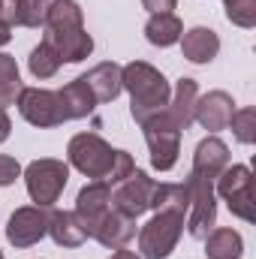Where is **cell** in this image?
Instances as JSON below:
<instances>
[{
    "label": "cell",
    "instance_id": "484cf974",
    "mask_svg": "<svg viewBox=\"0 0 256 259\" xmlns=\"http://www.w3.org/2000/svg\"><path fill=\"white\" fill-rule=\"evenodd\" d=\"M223 6H226V18L235 27L244 30L256 27V0H223Z\"/></svg>",
    "mask_w": 256,
    "mask_h": 259
},
{
    "label": "cell",
    "instance_id": "603a6c76",
    "mask_svg": "<svg viewBox=\"0 0 256 259\" xmlns=\"http://www.w3.org/2000/svg\"><path fill=\"white\" fill-rule=\"evenodd\" d=\"M27 66H30V72H33L36 78H52V75L61 69V58H58V52H55V49L42 39V42L30 52Z\"/></svg>",
    "mask_w": 256,
    "mask_h": 259
},
{
    "label": "cell",
    "instance_id": "8992f818",
    "mask_svg": "<svg viewBox=\"0 0 256 259\" xmlns=\"http://www.w3.org/2000/svg\"><path fill=\"white\" fill-rule=\"evenodd\" d=\"M66 181H69V166H66L64 160H55V157L33 160L24 169L27 193H30V199L39 208H52L61 199V193L66 190Z\"/></svg>",
    "mask_w": 256,
    "mask_h": 259
},
{
    "label": "cell",
    "instance_id": "2e32d148",
    "mask_svg": "<svg viewBox=\"0 0 256 259\" xmlns=\"http://www.w3.org/2000/svg\"><path fill=\"white\" fill-rule=\"evenodd\" d=\"M81 78L88 81V88H91V94H94L97 103H112V100H118V94L124 91V88H121V66L115 64V61L97 64L94 69H88Z\"/></svg>",
    "mask_w": 256,
    "mask_h": 259
},
{
    "label": "cell",
    "instance_id": "f546056e",
    "mask_svg": "<svg viewBox=\"0 0 256 259\" xmlns=\"http://www.w3.org/2000/svg\"><path fill=\"white\" fill-rule=\"evenodd\" d=\"M9 130H12V121H9V115L0 109V142H6V139H9Z\"/></svg>",
    "mask_w": 256,
    "mask_h": 259
},
{
    "label": "cell",
    "instance_id": "1f68e13d",
    "mask_svg": "<svg viewBox=\"0 0 256 259\" xmlns=\"http://www.w3.org/2000/svg\"><path fill=\"white\" fill-rule=\"evenodd\" d=\"M9 30H12L9 24H0V49H3V46H6V42L12 39V33H9Z\"/></svg>",
    "mask_w": 256,
    "mask_h": 259
},
{
    "label": "cell",
    "instance_id": "8fae6325",
    "mask_svg": "<svg viewBox=\"0 0 256 259\" xmlns=\"http://www.w3.org/2000/svg\"><path fill=\"white\" fill-rule=\"evenodd\" d=\"M49 208H39V205H24V208H15L9 223H6V238L9 244L15 247H33L36 241H42L49 235Z\"/></svg>",
    "mask_w": 256,
    "mask_h": 259
},
{
    "label": "cell",
    "instance_id": "ffe728a7",
    "mask_svg": "<svg viewBox=\"0 0 256 259\" xmlns=\"http://www.w3.org/2000/svg\"><path fill=\"white\" fill-rule=\"evenodd\" d=\"M184 33V24L175 12H160V15H151L148 24H145V36L151 46H160V49H169L181 39Z\"/></svg>",
    "mask_w": 256,
    "mask_h": 259
},
{
    "label": "cell",
    "instance_id": "d6986e66",
    "mask_svg": "<svg viewBox=\"0 0 256 259\" xmlns=\"http://www.w3.org/2000/svg\"><path fill=\"white\" fill-rule=\"evenodd\" d=\"M49 235L55 238L58 247H81L88 238L75 211H52L49 214Z\"/></svg>",
    "mask_w": 256,
    "mask_h": 259
},
{
    "label": "cell",
    "instance_id": "f1b7e54d",
    "mask_svg": "<svg viewBox=\"0 0 256 259\" xmlns=\"http://www.w3.org/2000/svg\"><path fill=\"white\" fill-rule=\"evenodd\" d=\"M0 24L15 27V0H0Z\"/></svg>",
    "mask_w": 256,
    "mask_h": 259
},
{
    "label": "cell",
    "instance_id": "4fadbf2b",
    "mask_svg": "<svg viewBox=\"0 0 256 259\" xmlns=\"http://www.w3.org/2000/svg\"><path fill=\"white\" fill-rule=\"evenodd\" d=\"M46 42L58 52L61 64H81L94 52V39L84 27H66V30H46Z\"/></svg>",
    "mask_w": 256,
    "mask_h": 259
},
{
    "label": "cell",
    "instance_id": "277c9868",
    "mask_svg": "<svg viewBox=\"0 0 256 259\" xmlns=\"http://www.w3.org/2000/svg\"><path fill=\"white\" fill-rule=\"evenodd\" d=\"M121 88L130 94V115L136 124L163 112L172 97L166 75L145 61H133V64L121 66Z\"/></svg>",
    "mask_w": 256,
    "mask_h": 259
},
{
    "label": "cell",
    "instance_id": "7c38bea8",
    "mask_svg": "<svg viewBox=\"0 0 256 259\" xmlns=\"http://www.w3.org/2000/svg\"><path fill=\"white\" fill-rule=\"evenodd\" d=\"M235 112V103L226 91H208L205 97H196L193 106V124H199L202 130H208L211 136L229 127V118Z\"/></svg>",
    "mask_w": 256,
    "mask_h": 259
},
{
    "label": "cell",
    "instance_id": "9c48e42d",
    "mask_svg": "<svg viewBox=\"0 0 256 259\" xmlns=\"http://www.w3.org/2000/svg\"><path fill=\"white\" fill-rule=\"evenodd\" d=\"M18 112L27 124L39 130H52V127H61L66 121L64 115V106H61V97L58 91H46V88H21L18 94Z\"/></svg>",
    "mask_w": 256,
    "mask_h": 259
},
{
    "label": "cell",
    "instance_id": "6da1fadb",
    "mask_svg": "<svg viewBox=\"0 0 256 259\" xmlns=\"http://www.w3.org/2000/svg\"><path fill=\"white\" fill-rule=\"evenodd\" d=\"M190 208V187L184 184H157L151 196L154 217L139 229V253L145 259H166L178 247L184 232V217Z\"/></svg>",
    "mask_w": 256,
    "mask_h": 259
},
{
    "label": "cell",
    "instance_id": "5bb4252c",
    "mask_svg": "<svg viewBox=\"0 0 256 259\" xmlns=\"http://www.w3.org/2000/svg\"><path fill=\"white\" fill-rule=\"evenodd\" d=\"M226 166H229V148H226L223 139L208 136V139H202V142L196 145V154H193V175L214 181Z\"/></svg>",
    "mask_w": 256,
    "mask_h": 259
},
{
    "label": "cell",
    "instance_id": "4316f807",
    "mask_svg": "<svg viewBox=\"0 0 256 259\" xmlns=\"http://www.w3.org/2000/svg\"><path fill=\"white\" fill-rule=\"evenodd\" d=\"M21 175V166H18V160L15 157H6V154H0V187H9L15 178Z\"/></svg>",
    "mask_w": 256,
    "mask_h": 259
},
{
    "label": "cell",
    "instance_id": "ba28073f",
    "mask_svg": "<svg viewBox=\"0 0 256 259\" xmlns=\"http://www.w3.org/2000/svg\"><path fill=\"white\" fill-rule=\"evenodd\" d=\"M187 187H190V208H187V232L193 238H205L214 226H217V199H214V181L208 178H199L193 175L187 178Z\"/></svg>",
    "mask_w": 256,
    "mask_h": 259
},
{
    "label": "cell",
    "instance_id": "44dd1931",
    "mask_svg": "<svg viewBox=\"0 0 256 259\" xmlns=\"http://www.w3.org/2000/svg\"><path fill=\"white\" fill-rule=\"evenodd\" d=\"M205 256L208 259H241L244 241L235 229H211L205 238Z\"/></svg>",
    "mask_w": 256,
    "mask_h": 259
},
{
    "label": "cell",
    "instance_id": "7402d4cb",
    "mask_svg": "<svg viewBox=\"0 0 256 259\" xmlns=\"http://www.w3.org/2000/svg\"><path fill=\"white\" fill-rule=\"evenodd\" d=\"M21 72H18V64L12 55H3L0 52V109L3 106H12L21 94Z\"/></svg>",
    "mask_w": 256,
    "mask_h": 259
},
{
    "label": "cell",
    "instance_id": "9a60e30c",
    "mask_svg": "<svg viewBox=\"0 0 256 259\" xmlns=\"http://www.w3.org/2000/svg\"><path fill=\"white\" fill-rule=\"evenodd\" d=\"M178 42L190 64H211L220 52V36L211 27H190L187 33H181Z\"/></svg>",
    "mask_w": 256,
    "mask_h": 259
},
{
    "label": "cell",
    "instance_id": "30bf717a",
    "mask_svg": "<svg viewBox=\"0 0 256 259\" xmlns=\"http://www.w3.org/2000/svg\"><path fill=\"white\" fill-rule=\"evenodd\" d=\"M157 181H151L142 169H133L124 181L112 184V205L124 217L139 220L145 211H151V196H154Z\"/></svg>",
    "mask_w": 256,
    "mask_h": 259
},
{
    "label": "cell",
    "instance_id": "7a4b0ae2",
    "mask_svg": "<svg viewBox=\"0 0 256 259\" xmlns=\"http://www.w3.org/2000/svg\"><path fill=\"white\" fill-rule=\"evenodd\" d=\"M75 217L81 220L88 238L100 241L109 250H121L136 238V220L124 217L112 205V184L106 181H91L75 196Z\"/></svg>",
    "mask_w": 256,
    "mask_h": 259
},
{
    "label": "cell",
    "instance_id": "3957f363",
    "mask_svg": "<svg viewBox=\"0 0 256 259\" xmlns=\"http://www.w3.org/2000/svg\"><path fill=\"white\" fill-rule=\"evenodd\" d=\"M69 166H75L84 178L91 181H106V184H118L124 181L130 172L136 169L133 157L127 151H115L103 136L97 133H78L69 139L66 148Z\"/></svg>",
    "mask_w": 256,
    "mask_h": 259
},
{
    "label": "cell",
    "instance_id": "d6a6232c",
    "mask_svg": "<svg viewBox=\"0 0 256 259\" xmlns=\"http://www.w3.org/2000/svg\"><path fill=\"white\" fill-rule=\"evenodd\" d=\"M0 259H3V253H0Z\"/></svg>",
    "mask_w": 256,
    "mask_h": 259
},
{
    "label": "cell",
    "instance_id": "52a82bcc",
    "mask_svg": "<svg viewBox=\"0 0 256 259\" xmlns=\"http://www.w3.org/2000/svg\"><path fill=\"white\" fill-rule=\"evenodd\" d=\"M214 193L220 196L229 211L247 223L256 220V193H253V172L250 166H226L214 178Z\"/></svg>",
    "mask_w": 256,
    "mask_h": 259
},
{
    "label": "cell",
    "instance_id": "83f0119b",
    "mask_svg": "<svg viewBox=\"0 0 256 259\" xmlns=\"http://www.w3.org/2000/svg\"><path fill=\"white\" fill-rule=\"evenodd\" d=\"M142 6L151 12V15H160V12H172L178 6V0H142Z\"/></svg>",
    "mask_w": 256,
    "mask_h": 259
},
{
    "label": "cell",
    "instance_id": "4dcf8cb0",
    "mask_svg": "<svg viewBox=\"0 0 256 259\" xmlns=\"http://www.w3.org/2000/svg\"><path fill=\"white\" fill-rule=\"evenodd\" d=\"M109 259H142V256H139V253H133V250H127V247H121V250H115Z\"/></svg>",
    "mask_w": 256,
    "mask_h": 259
},
{
    "label": "cell",
    "instance_id": "5b68a950",
    "mask_svg": "<svg viewBox=\"0 0 256 259\" xmlns=\"http://www.w3.org/2000/svg\"><path fill=\"white\" fill-rule=\"evenodd\" d=\"M142 130H145V142H148V151H151V166L157 172H169L178 163V154H181V130H178V124L163 109V112L145 118Z\"/></svg>",
    "mask_w": 256,
    "mask_h": 259
},
{
    "label": "cell",
    "instance_id": "ac0fdd59",
    "mask_svg": "<svg viewBox=\"0 0 256 259\" xmlns=\"http://www.w3.org/2000/svg\"><path fill=\"white\" fill-rule=\"evenodd\" d=\"M196 97H199L196 78H178V84H175V91H172V97H169L166 112H169V118L178 124L181 133L193 127V106H196Z\"/></svg>",
    "mask_w": 256,
    "mask_h": 259
},
{
    "label": "cell",
    "instance_id": "cb8c5ba5",
    "mask_svg": "<svg viewBox=\"0 0 256 259\" xmlns=\"http://www.w3.org/2000/svg\"><path fill=\"white\" fill-rule=\"evenodd\" d=\"M49 0H15V24L18 27H42Z\"/></svg>",
    "mask_w": 256,
    "mask_h": 259
},
{
    "label": "cell",
    "instance_id": "d4e9b609",
    "mask_svg": "<svg viewBox=\"0 0 256 259\" xmlns=\"http://www.w3.org/2000/svg\"><path fill=\"white\" fill-rule=\"evenodd\" d=\"M229 127H232L235 139H238L241 145H253L256 142V109L253 106L235 109L232 118H229Z\"/></svg>",
    "mask_w": 256,
    "mask_h": 259
},
{
    "label": "cell",
    "instance_id": "e0dca14e",
    "mask_svg": "<svg viewBox=\"0 0 256 259\" xmlns=\"http://www.w3.org/2000/svg\"><path fill=\"white\" fill-rule=\"evenodd\" d=\"M58 97H61V106H64V115L66 121H78V118H88L100 103L94 100V94H91V88H88V81L78 75V78H72L69 84H64L61 91H58Z\"/></svg>",
    "mask_w": 256,
    "mask_h": 259
}]
</instances>
